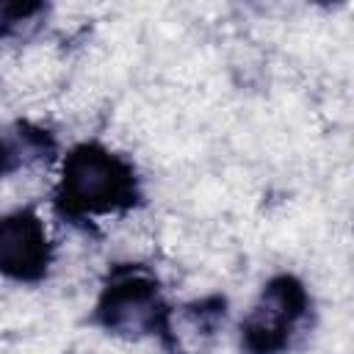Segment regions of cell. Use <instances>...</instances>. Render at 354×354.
<instances>
[{"label":"cell","mask_w":354,"mask_h":354,"mask_svg":"<svg viewBox=\"0 0 354 354\" xmlns=\"http://www.w3.org/2000/svg\"><path fill=\"white\" fill-rule=\"evenodd\" d=\"M144 199L133 160L108 144L80 141L69 147L55 171L50 207L61 221L88 224L136 210Z\"/></svg>","instance_id":"1"},{"label":"cell","mask_w":354,"mask_h":354,"mask_svg":"<svg viewBox=\"0 0 354 354\" xmlns=\"http://www.w3.org/2000/svg\"><path fill=\"white\" fill-rule=\"evenodd\" d=\"M169 321L171 304L163 299L160 282L147 266L116 263L108 268L91 310L94 326L124 340L155 337L163 346Z\"/></svg>","instance_id":"2"},{"label":"cell","mask_w":354,"mask_h":354,"mask_svg":"<svg viewBox=\"0 0 354 354\" xmlns=\"http://www.w3.org/2000/svg\"><path fill=\"white\" fill-rule=\"evenodd\" d=\"M313 313V296L307 285L290 274H274L257 293L254 304L241 321L243 354H288L296 337L304 332Z\"/></svg>","instance_id":"3"},{"label":"cell","mask_w":354,"mask_h":354,"mask_svg":"<svg viewBox=\"0 0 354 354\" xmlns=\"http://www.w3.org/2000/svg\"><path fill=\"white\" fill-rule=\"evenodd\" d=\"M55 263V243L36 207L0 213V279L39 285Z\"/></svg>","instance_id":"4"},{"label":"cell","mask_w":354,"mask_h":354,"mask_svg":"<svg viewBox=\"0 0 354 354\" xmlns=\"http://www.w3.org/2000/svg\"><path fill=\"white\" fill-rule=\"evenodd\" d=\"M58 141L55 136L30 119H17L0 130V183L30 171L41 163L55 160Z\"/></svg>","instance_id":"5"},{"label":"cell","mask_w":354,"mask_h":354,"mask_svg":"<svg viewBox=\"0 0 354 354\" xmlns=\"http://www.w3.org/2000/svg\"><path fill=\"white\" fill-rule=\"evenodd\" d=\"M44 14L41 3H0V39L22 33V28L33 25L36 17Z\"/></svg>","instance_id":"6"}]
</instances>
